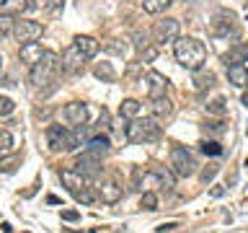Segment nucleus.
I'll return each instance as SVG.
<instances>
[{
  "label": "nucleus",
  "mask_w": 248,
  "mask_h": 233,
  "mask_svg": "<svg viewBox=\"0 0 248 233\" xmlns=\"http://www.w3.org/2000/svg\"><path fill=\"white\" fill-rule=\"evenodd\" d=\"M173 54H176V62L181 67L197 73V70H202V65H204V60H207V47L194 36H178L173 42Z\"/></svg>",
  "instance_id": "1"
},
{
  "label": "nucleus",
  "mask_w": 248,
  "mask_h": 233,
  "mask_svg": "<svg viewBox=\"0 0 248 233\" xmlns=\"http://www.w3.org/2000/svg\"><path fill=\"white\" fill-rule=\"evenodd\" d=\"M127 143L137 145V143H153V140L160 137V127L155 124V119H132L127 124V132H124Z\"/></svg>",
  "instance_id": "2"
},
{
  "label": "nucleus",
  "mask_w": 248,
  "mask_h": 233,
  "mask_svg": "<svg viewBox=\"0 0 248 233\" xmlns=\"http://www.w3.org/2000/svg\"><path fill=\"white\" fill-rule=\"evenodd\" d=\"M173 186H176V179L173 174H170L168 168H163V166H153L150 171H145L142 174V184H140V189H145V192H173Z\"/></svg>",
  "instance_id": "3"
},
{
  "label": "nucleus",
  "mask_w": 248,
  "mask_h": 233,
  "mask_svg": "<svg viewBox=\"0 0 248 233\" xmlns=\"http://www.w3.org/2000/svg\"><path fill=\"white\" fill-rule=\"evenodd\" d=\"M46 145H49L52 153H67V150H75L78 148L75 135L70 130H65L62 124H49L46 127Z\"/></svg>",
  "instance_id": "4"
},
{
  "label": "nucleus",
  "mask_w": 248,
  "mask_h": 233,
  "mask_svg": "<svg viewBox=\"0 0 248 233\" xmlns=\"http://www.w3.org/2000/svg\"><path fill=\"white\" fill-rule=\"evenodd\" d=\"M170 166H173V174L176 176H191L194 171H197V161H194V155L186 150L184 145H173L170 148Z\"/></svg>",
  "instance_id": "5"
},
{
  "label": "nucleus",
  "mask_w": 248,
  "mask_h": 233,
  "mask_svg": "<svg viewBox=\"0 0 248 233\" xmlns=\"http://www.w3.org/2000/svg\"><path fill=\"white\" fill-rule=\"evenodd\" d=\"M57 65H60V62H57V54H54V52H44V57L31 65L29 81L34 83V85H44V83L52 78V73H54V67H57Z\"/></svg>",
  "instance_id": "6"
},
{
  "label": "nucleus",
  "mask_w": 248,
  "mask_h": 233,
  "mask_svg": "<svg viewBox=\"0 0 248 233\" xmlns=\"http://www.w3.org/2000/svg\"><path fill=\"white\" fill-rule=\"evenodd\" d=\"M178 31H181L178 18H163V21H158V23H155V29H153L155 44H170V42H176Z\"/></svg>",
  "instance_id": "7"
},
{
  "label": "nucleus",
  "mask_w": 248,
  "mask_h": 233,
  "mask_svg": "<svg viewBox=\"0 0 248 233\" xmlns=\"http://www.w3.org/2000/svg\"><path fill=\"white\" fill-rule=\"evenodd\" d=\"M44 34V26L39 21H26V18H21V21H16V26H13V36L18 39L21 44H26V42H36L39 36Z\"/></svg>",
  "instance_id": "8"
},
{
  "label": "nucleus",
  "mask_w": 248,
  "mask_h": 233,
  "mask_svg": "<svg viewBox=\"0 0 248 233\" xmlns=\"http://www.w3.org/2000/svg\"><path fill=\"white\" fill-rule=\"evenodd\" d=\"M235 29H238V23H235V13H232V11H217L215 13V21H212L215 36L235 34Z\"/></svg>",
  "instance_id": "9"
},
{
  "label": "nucleus",
  "mask_w": 248,
  "mask_h": 233,
  "mask_svg": "<svg viewBox=\"0 0 248 233\" xmlns=\"http://www.w3.org/2000/svg\"><path fill=\"white\" fill-rule=\"evenodd\" d=\"M75 171H78V174H83L85 179H88V176H96L98 171H101V155H98V153L85 150L83 155H78Z\"/></svg>",
  "instance_id": "10"
},
{
  "label": "nucleus",
  "mask_w": 248,
  "mask_h": 233,
  "mask_svg": "<svg viewBox=\"0 0 248 233\" xmlns=\"http://www.w3.org/2000/svg\"><path fill=\"white\" fill-rule=\"evenodd\" d=\"M83 62H85V54L78 50L75 44H70L65 52H62V70H65V73H78V70L83 67Z\"/></svg>",
  "instance_id": "11"
},
{
  "label": "nucleus",
  "mask_w": 248,
  "mask_h": 233,
  "mask_svg": "<svg viewBox=\"0 0 248 233\" xmlns=\"http://www.w3.org/2000/svg\"><path fill=\"white\" fill-rule=\"evenodd\" d=\"M60 179H62V184H65V189L73 194L80 192V189H85V186H88V179H85L83 174H78L75 168H65V171H60Z\"/></svg>",
  "instance_id": "12"
},
{
  "label": "nucleus",
  "mask_w": 248,
  "mask_h": 233,
  "mask_svg": "<svg viewBox=\"0 0 248 233\" xmlns=\"http://www.w3.org/2000/svg\"><path fill=\"white\" fill-rule=\"evenodd\" d=\"M145 83H147V96L150 99H158V96H166L168 91V78L155 73V70H150V73L145 75Z\"/></svg>",
  "instance_id": "13"
},
{
  "label": "nucleus",
  "mask_w": 248,
  "mask_h": 233,
  "mask_svg": "<svg viewBox=\"0 0 248 233\" xmlns=\"http://www.w3.org/2000/svg\"><path fill=\"white\" fill-rule=\"evenodd\" d=\"M62 114H65V119H67L70 124L80 127V124H85V119H88V106H85L83 101H70Z\"/></svg>",
  "instance_id": "14"
},
{
  "label": "nucleus",
  "mask_w": 248,
  "mask_h": 233,
  "mask_svg": "<svg viewBox=\"0 0 248 233\" xmlns=\"http://www.w3.org/2000/svg\"><path fill=\"white\" fill-rule=\"evenodd\" d=\"M122 186L114 182V179H106L104 184L98 186V197H101V202H106V205H116V202L122 200Z\"/></svg>",
  "instance_id": "15"
},
{
  "label": "nucleus",
  "mask_w": 248,
  "mask_h": 233,
  "mask_svg": "<svg viewBox=\"0 0 248 233\" xmlns=\"http://www.w3.org/2000/svg\"><path fill=\"white\" fill-rule=\"evenodd\" d=\"M18 57H21V62H26V65L31 67L34 62H39L44 57V50H42V44H36V42H26V44H21Z\"/></svg>",
  "instance_id": "16"
},
{
  "label": "nucleus",
  "mask_w": 248,
  "mask_h": 233,
  "mask_svg": "<svg viewBox=\"0 0 248 233\" xmlns=\"http://www.w3.org/2000/svg\"><path fill=\"white\" fill-rule=\"evenodd\" d=\"M78 50H80L83 54H85V60H93L98 54V50H101V44H98V39H93V36H88V34H80V36H75V42H73Z\"/></svg>",
  "instance_id": "17"
},
{
  "label": "nucleus",
  "mask_w": 248,
  "mask_h": 233,
  "mask_svg": "<svg viewBox=\"0 0 248 233\" xmlns=\"http://www.w3.org/2000/svg\"><path fill=\"white\" fill-rule=\"evenodd\" d=\"M228 81L235 85V88H246V85H248V67L243 65V62L228 65Z\"/></svg>",
  "instance_id": "18"
},
{
  "label": "nucleus",
  "mask_w": 248,
  "mask_h": 233,
  "mask_svg": "<svg viewBox=\"0 0 248 233\" xmlns=\"http://www.w3.org/2000/svg\"><path fill=\"white\" fill-rule=\"evenodd\" d=\"M246 60H248V44H232L230 50L222 54L225 67H228V65H235V62H246Z\"/></svg>",
  "instance_id": "19"
},
{
  "label": "nucleus",
  "mask_w": 248,
  "mask_h": 233,
  "mask_svg": "<svg viewBox=\"0 0 248 233\" xmlns=\"http://www.w3.org/2000/svg\"><path fill=\"white\" fill-rule=\"evenodd\" d=\"M34 8V3L31 0H0V13H8V16H13V13H26Z\"/></svg>",
  "instance_id": "20"
},
{
  "label": "nucleus",
  "mask_w": 248,
  "mask_h": 233,
  "mask_svg": "<svg viewBox=\"0 0 248 233\" xmlns=\"http://www.w3.org/2000/svg\"><path fill=\"white\" fill-rule=\"evenodd\" d=\"M173 114V101H170L168 96H158L153 99V116L155 119H166V116Z\"/></svg>",
  "instance_id": "21"
},
{
  "label": "nucleus",
  "mask_w": 248,
  "mask_h": 233,
  "mask_svg": "<svg viewBox=\"0 0 248 233\" xmlns=\"http://www.w3.org/2000/svg\"><path fill=\"white\" fill-rule=\"evenodd\" d=\"M85 150L104 155V153L111 150V140H108V135H96V137H91L88 143H85Z\"/></svg>",
  "instance_id": "22"
},
{
  "label": "nucleus",
  "mask_w": 248,
  "mask_h": 233,
  "mask_svg": "<svg viewBox=\"0 0 248 233\" xmlns=\"http://www.w3.org/2000/svg\"><path fill=\"white\" fill-rule=\"evenodd\" d=\"M140 101L137 99H124L122 101V106H119V114H122V119H135V116L140 114Z\"/></svg>",
  "instance_id": "23"
},
{
  "label": "nucleus",
  "mask_w": 248,
  "mask_h": 233,
  "mask_svg": "<svg viewBox=\"0 0 248 233\" xmlns=\"http://www.w3.org/2000/svg\"><path fill=\"white\" fill-rule=\"evenodd\" d=\"M170 3L173 0H142V8H145V13H163Z\"/></svg>",
  "instance_id": "24"
},
{
  "label": "nucleus",
  "mask_w": 248,
  "mask_h": 233,
  "mask_svg": "<svg viewBox=\"0 0 248 233\" xmlns=\"http://www.w3.org/2000/svg\"><path fill=\"white\" fill-rule=\"evenodd\" d=\"M93 75H96L98 81H114V78H116L114 67L108 65V62H101V65H96V70H93Z\"/></svg>",
  "instance_id": "25"
},
{
  "label": "nucleus",
  "mask_w": 248,
  "mask_h": 233,
  "mask_svg": "<svg viewBox=\"0 0 248 233\" xmlns=\"http://www.w3.org/2000/svg\"><path fill=\"white\" fill-rule=\"evenodd\" d=\"M140 207L150 210V213H153V210H158V194H155V192H145L142 200H140Z\"/></svg>",
  "instance_id": "26"
},
{
  "label": "nucleus",
  "mask_w": 248,
  "mask_h": 233,
  "mask_svg": "<svg viewBox=\"0 0 248 233\" xmlns=\"http://www.w3.org/2000/svg\"><path fill=\"white\" fill-rule=\"evenodd\" d=\"M199 148H202V153H207V155H220L222 153V145L215 143V140H202Z\"/></svg>",
  "instance_id": "27"
},
{
  "label": "nucleus",
  "mask_w": 248,
  "mask_h": 233,
  "mask_svg": "<svg viewBox=\"0 0 248 233\" xmlns=\"http://www.w3.org/2000/svg\"><path fill=\"white\" fill-rule=\"evenodd\" d=\"M11 150H13V135L0 127V153H11Z\"/></svg>",
  "instance_id": "28"
},
{
  "label": "nucleus",
  "mask_w": 248,
  "mask_h": 233,
  "mask_svg": "<svg viewBox=\"0 0 248 233\" xmlns=\"http://www.w3.org/2000/svg\"><path fill=\"white\" fill-rule=\"evenodd\" d=\"M13 26H16V21H13V16H8V13H0V34H13Z\"/></svg>",
  "instance_id": "29"
},
{
  "label": "nucleus",
  "mask_w": 248,
  "mask_h": 233,
  "mask_svg": "<svg viewBox=\"0 0 248 233\" xmlns=\"http://www.w3.org/2000/svg\"><path fill=\"white\" fill-rule=\"evenodd\" d=\"M75 200L80 202V205H91V202L96 200V194H93V189H91V186H85V189H80V192L75 194Z\"/></svg>",
  "instance_id": "30"
},
{
  "label": "nucleus",
  "mask_w": 248,
  "mask_h": 233,
  "mask_svg": "<svg viewBox=\"0 0 248 233\" xmlns=\"http://www.w3.org/2000/svg\"><path fill=\"white\" fill-rule=\"evenodd\" d=\"M13 99H8V96H0V116H8V114H13Z\"/></svg>",
  "instance_id": "31"
},
{
  "label": "nucleus",
  "mask_w": 248,
  "mask_h": 233,
  "mask_svg": "<svg viewBox=\"0 0 248 233\" xmlns=\"http://www.w3.org/2000/svg\"><path fill=\"white\" fill-rule=\"evenodd\" d=\"M212 81H215V75H212V73H207V75H197V78H194V83H197V88H199V91L209 88V85H212Z\"/></svg>",
  "instance_id": "32"
},
{
  "label": "nucleus",
  "mask_w": 248,
  "mask_h": 233,
  "mask_svg": "<svg viewBox=\"0 0 248 233\" xmlns=\"http://www.w3.org/2000/svg\"><path fill=\"white\" fill-rule=\"evenodd\" d=\"M155 57H158V47H155V44L145 47V50L140 52V60H142V62H153Z\"/></svg>",
  "instance_id": "33"
},
{
  "label": "nucleus",
  "mask_w": 248,
  "mask_h": 233,
  "mask_svg": "<svg viewBox=\"0 0 248 233\" xmlns=\"http://www.w3.org/2000/svg\"><path fill=\"white\" fill-rule=\"evenodd\" d=\"M65 8V0H44V11L46 13H60Z\"/></svg>",
  "instance_id": "34"
},
{
  "label": "nucleus",
  "mask_w": 248,
  "mask_h": 233,
  "mask_svg": "<svg viewBox=\"0 0 248 233\" xmlns=\"http://www.w3.org/2000/svg\"><path fill=\"white\" fill-rule=\"evenodd\" d=\"M209 114H225V99H215L212 104H207Z\"/></svg>",
  "instance_id": "35"
},
{
  "label": "nucleus",
  "mask_w": 248,
  "mask_h": 233,
  "mask_svg": "<svg viewBox=\"0 0 248 233\" xmlns=\"http://www.w3.org/2000/svg\"><path fill=\"white\" fill-rule=\"evenodd\" d=\"M16 163H21V155H11V158L0 161V168H3V171H13Z\"/></svg>",
  "instance_id": "36"
},
{
  "label": "nucleus",
  "mask_w": 248,
  "mask_h": 233,
  "mask_svg": "<svg viewBox=\"0 0 248 233\" xmlns=\"http://www.w3.org/2000/svg\"><path fill=\"white\" fill-rule=\"evenodd\" d=\"M62 220L75 223V220H80V213H78V210H62Z\"/></svg>",
  "instance_id": "37"
},
{
  "label": "nucleus",
  "mask_w": 248,
  "mask_h": 233,
  "mask_svg": "<svg viewBox=\"0 0 248 233\" xmlns=\"http://www.w3.org/2000/svg\"><path fill=\"white\" fill-rule=\"evenodd\" d=\"M98 124H101V130H108V127H111V114H108L106 109L101 112V119H98Z\"/></svg>",
  "instance_id": "38"
},
{
  "label": "nucleus",
  "mask_w": 248,
  "mask_h": 233,
  "mask_svg": "<svg viewBox=\"0 0 248 233\" xmlns=\"http://www.w3.org/2000/svg\"><path fill=\"white\" fill-rule=\"evenodd\" d=\"M135 47H137V52H142L145 47H150V42H147V34H137V42H135Z\"/></svg>",
  "instance_id": "39"
},
{
  "label": "nucleus",
  "mask_w": 248,
  "mask_h": 233,
  "mask_svg": "<svg viewBox=\"0 0 248 233\" xmlns=\"http://www.w3.org/2000/svg\"><path fill=\"white\" fill-rule=\"evenodd\" d=\"M217 174V166H209V168H204L202 171V182H209V179H212Z\"/></svg>",
  "instance_id": "40"
},
{
  "label": "nucleus",
  "mask_w": 248,
  "mask_h": 233,
  "mask_svg": "<svg viewBox=\"0 0 248 233\" xmlns=\"http://www.w3.org/2000/svg\"><path fill=\"white\" fill-rule=\"evenodd\" d=\"M178 228V223H166V225H160L158 228V233H173Z\"/></svg>",
  "instance_id": "41"
},
{
  "label": "nucleus",
  "mask_w": 248,
  "mask_h": 233,
  "mask_svg": "<svg viewBox=\"0 0 248 233\" xmlns=\"http://www.w3.org/2000/svg\"><path fill=\"white\" fill-rule=\"evenodd\" d=\"M209 130H215V132H222V122H209Z\"/></svg>",
  "instance_id": "42"
},
{
  "label": "nucleus",
  "mask_w": 248,
  "mask_h": 233,
  "mask_svg": "<svg viewBox=\"0 0 248 233\" xmlns=\"http://www.w3.org/2000/svg\"><path fill=\"white\" fill-rule=\"evenodd\" d=\"M243 106L248 109V85H246V93H243Z\"/></svg>",
  "instance_id": "43"
},
{
  "label": "nucleus",
  "mask_w": 248,
  "mask_h": 233,
  "mask_svg": "<svg viewBox=\"0 0 248 233\" xmlns=\"http://www.w3.org/2000/svg\"><path fill=\"white\" fill-rule=\"evenodd\" d=\"M88 233H101V231H88Z\"/></svg>",
  "instance_id": "44"
},
{
  "label": "nucleus",
  "mask_w": 248,
  "mask_h": 233,
  "mask_svg": "<svg viewBox=\"0 0 248 233\" xmlns=\"http://www.w3.org/2000/svg\"><path fill=\"white\" fill-rule=\"evenodd\" d=\"M0 65H3V57H0Z\"/></svg>",
  "instance_id": "45"
},
{
  "label": "nucleus",
  "mask_w": 248,
  "mask_h": 233,
  "mask_svg": "<svg viewBox=\"0 0 248 233\" xmlns=\"http://www.w3.org/2000/svg\"><path fill=\"white\" fill-rule=\"evenodd\" d=\"M65 233H73V231H65Z\"/></svg>",
  "instance_id": "46"
},
{
  "label": "nucleus",
  "mask_w": 248,
  "mask_h": 233,
  "mask_svg": "<svg viewBox=\"0 0 248 233\" xmlns=\"http://www.w3.org/2000/svg\"><path fill=\"white\" fill-rule=\"evenodd\" d=\"M26 233H29V231H26Z\"/></svg>",
  "instance_id": "47"
}]
</instances>
